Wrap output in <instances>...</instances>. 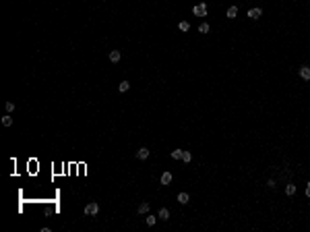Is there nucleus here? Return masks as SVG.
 I'll list each match as a JSON object with an SVG mask.
<instances>
[{"mask_svg": "<svg viewBox=\"0 0 310 232\" xmlns=\"http://www.w3.org/2000/svg\"><path fill=\"white\" fill-rule=\"evenodd\" d=\"M99 213V205L97 203H87L85 205V216H97Z\"/></svg>", "mask_w": 310, "mask_h": 232, "instance_id": "nucleus-1", "label": "nucleus"}, {"mask_svg": "<svg viewBox=\"0 0 310 232\" xmlns=\"http://www.w3.org/2000/svg\"><path fill=\"white\" fill-rule=\"evenodd\" d=\"M192 15H196V17H205V15H207V4H205V2H201V4L192 6Z\"/></svg>", "mask_w": 310, "mask_h": 232, "instance_id": "nucleus-2", "label": "nucleus"}, {"mask_svg": "<svg viewBox=\"0 0 310 232\" xmlns=\"http://www.w3.org/2000/svg\"><path fill=\"white\" fill-rule=\"evenodd\" d=\"M300 77L304 81H310V67H300Z\"/></svg>", "mask_w": 310, "mask_h": 232, "instance_id": "nucleus-3", "label": "nucleus"}, {"mask_svg": "<svg viewBox=\"0 0 310 232\" xmlns=\"http://www.w3.org/2000/svg\"><path fill=\"white\" fill-rule=\"evenodd\" d=\"M149 153H151V151L147 149V147H141V149L137 151V158H138V160H147V158H149Z\"/></svg>", "mask_w": 310, "mask_h": 232, "instance_id": "nucleus-4", "label": "nucleus"}, {"mask_svg": "<svg viewBox=\"0 0 310 232\" xmlns=\"http://www.w3.org/2000/svg\"><path fill=\"white\" fill-rule=\"evenodd\" d=\"M170 183H172V172H163V174H161V185L168 186Z\"/></svg>", "mask_w": 310, "mask_h": 232, "instance_id": "nucleus-5", "label": "nucleus"}, {"mask_svg": "<svg viewBox=\"0 0 310 232\" xmlns=\"http://www.w3.org/2000/svg\"><path fill=\"white\" fill-rule=\"evenodd\" d=\"M261 15H263L261 9H250V11H248V17H250V19H258Z\"/></svg>", "mask_w": 310, "mask_h": 232, "instance_id": "nucleus-6", "label": "nucleus"}, {"mask_svg": "<svg viewBox=\"0 0 310 232\" xmlns=\"http://www.w3.org/2000/svg\"><path fill=\"white\" fill-rule=\"evenodd\" d=\"M238 17V6H230L228 9V19H236Z\"/></svg>", "mask_w": 310, "mask_h": 232, "instance_id": "nucleus-7", "label": "nucleus"}, {"mask_svg": "<svg viewBox=\"0 0 310 232\" xmlns=\"http://www.w3.org/2000/svg\"><path fill=\"white\" fill-rule=\"evenodd\" d=\"M157 216H159L161 220H168V218H170V209H168V207H161Z\"/></svg>", "mask_w": 310, "mask_h": 232, "instance_id": "nucleus-8", "label": "nucleus"}, {"mask_svg": "<svg viewBox=\"0 0 310 232\" xmlns=\"http://www.w3.org/2000/svg\"><path fill=\"white\" fill-rule=\"evenodd\" d=\"M285 195H289V197L296 195V185H294V183H289V185L285 186Z\"/></svg>", "mask_w": 310, "mask_h": 232, "instance_id": "nucleus-9", "label": "nucleus"}, {"mask_svg": "<svg viewBox=\"0 0 310 232\" xmlns=\"http://www.w3.org/2000/svg\"><path fill=\"white\" fill-rule=\"evenodd\" d=\"M118 89H120L122 93H124V91H128V89H130V83H128V81H120V85H118Z\"/></svg>", "mask_w": 310, "mask_h": 232, "instance_id": "nucleus-10", "label": "nucleus"}, {"mask_svg": "<svg viewBox=\"0 0 310 232\" xmlns=\"http://www.w3.org/2000/svg\"><path fill=\"white\" fill-rule=\"evenodd\" d=\"M110 60H112V62H118V60H120V52H118V50H112V52H110Z\"/></svg>", "mask_w": 310, "mask_h": 232, "instance_id": "nucleus-11", "label": "nucleus"}, {"mask_svg": "<svg viewBox=\"0 0 310 232\" xmlns=\"http://www.w3.org/2000/svg\"><path fill=\"white\" fill-rule=\"evenodd\" d=\"M188 199H190V197H188L186 193H180V195H178V203H182V205H186V203H188Z\"/></svg>", "mask_w": 310, "mask_h": 232, "instance_id": "nucleus-12", "label": "nucleus"}, {"mask_svg": "<svg viewBox=\"0 0 310 232\" xmlns=\"http://www.w3.org/2000/svg\"><path fill=\"white\" fill-rule=\"evenodd\" d=\"M138 213H149V203H147V201L138 205Z\"/></svg>", "mask_w": 310, "mask_h": 232, "instance_id": "nucleus-13", "label": "nucleus"}, {"mask_svg": "<svg viewBox=\"0 0 310 232\" xmlns=\"http://www.w3.org/2000/svg\"><path fill=\"white\" fill-rule=\"evenodd\" d=\"M178 27H180V31H188V29H190V23H188V21H180Z\"/></svg>", "mask_w": 310, "mask_h": 232, "instance_id": "nucleus-14", "label": "nucleus"}, {"mask_svg": "<svg viewBox=\"0 0 310 232\" xmlns=\"http://www.w3.org/2000/svg\"><path fill=\"white\" fill-rule=\"evenodd\" d=\"M2 125H4V127H11V125H12V116H8V114L2 116Z\"/></svg>", "mask_w": 310, "mask_h": 232, "instance_id": "nucleus-15", "label": "nucleus"}, {"mask_svg": "<svg viewBox=\"0 0 310 232\" xmlns=\"http://www.w3.org/2000/svg\"><path fill=\"white\" fill-rule=\"evenodd\" d=\"M182 160H184L186 164H188L190 160H192V153H190V151H182Z\"/></svg>", "mask_w": 310, "mask_h": 232, "instance_id": "nucleus-16", "label": "nucleus"}, {"mask_svg": "<svg viewBox=\"0 0 310 232\" xmlns=\"http://www.w3.org/2000/svg\"><path fill=\"white\" fill-rule=\"evenodd\" d=\"M172 158H174V160H182V149H174L172 151Z\"/></svg>", "mask_w": 310, "mask_h": 232, "instance_id": "nucleus-17", "label": "nucleus"}, {"mask_svg": "<svg viewBox=\"0 0 310 232\" xmlns=\"http://www.w3.org/2000/svg\"><path fill=\"white\" fill-rule=\"evenodd\" d=\"M198 31L201 33H209V23H201L198 25Z\"/></svg>", "mask_w": 310, "mask_h": 232, "instance_id": "nucleus-18", "label": "nucleus"}, {"mask_svg": "<svg viewBox=\"0 0 310 232\" xmlns=\"http://www.w3.org/2000/svg\"><path fill=\"white\" fill-rule=\"evenodd\" d=\"M4 108H6V112H8V114H11V112H15V104H12V102H6V106H4Z\"/></svg>", "mask_w": 310, "mask_h": 232, "instance_id": "nucleus-19", "label": "nucleus"}, {"mask_svg": "<svg viewBox=\"0 0 310 232\" xmlns=\"http://www.w3.org/2000/svg\"><path fill=\"white\" fill-rule=\"evenodd\" d=\"M155 222H157V218H155V216H147V226H153Z\"/></svg>", "mask_w": 310, "mask_h": 232, "instance_id": "nucleus-20", "label": "nucleus"}, {"mask_svg": "<svg viewBox=\"0 0 310 232\" xmlns=\"http://www.w3.org/2000/svg\"><path fill=\"white\" fill-rule=\"evenodd\" d=\"M267 186H269V189H275V186H277L275 178H269V180H267Z\"/></svg>", "mask_w": 310, "mask_h": 232, "instance_id": "nucleus-21", "label": "nucleus"}, {"mask_svg": "<svg viewBox=\"0 0 310 232\" xmlns=\"http://www.w3.org/2000/svg\"><path fill=\"white\" fill-rule=\"evenodd\" d=\"M306 197L310 199V183H308V185H306Z\"/></svg>", "mask_w": 310, "mask_h": 232, "instance_id": "nucleus-22", "label": "nucleus"}]
</instances>
